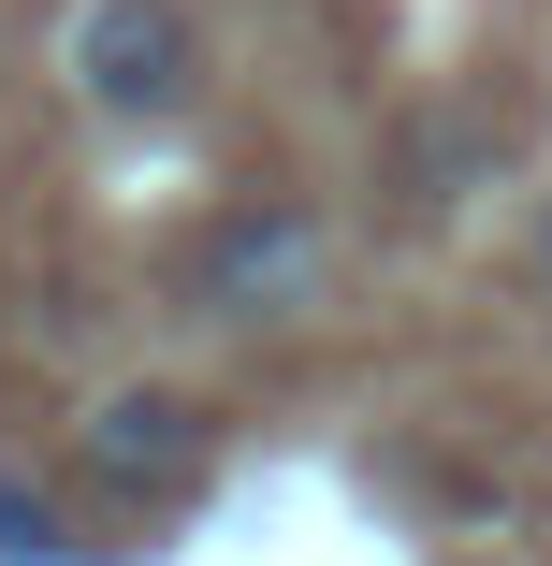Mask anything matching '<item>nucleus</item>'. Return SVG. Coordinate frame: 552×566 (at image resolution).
Segmentation results:
<instances>
[{"mask_svg": "<svg viewBox=\"0 0 552 566\" xmlns=\"http://www.w3.org/2000/svg\"><path fill=\"white\" fill-rule=\"evenodd\" d=\"M73 87H87V117H117V132H175L204 102V44H189L175 0H87L73 15Z\"/></svg>", "mask_w": 552, "mask_h": 566, "instance_id": "obj_1", "label": "nucleus"}, {"mask_svg": "<svg viewBox=\"0 0 552 566\" xmlns=\"http://www.w3.org/2000/svg\"><path fill=\"white\" fill-rule=\"evenodd\" d=\"M320 276H335V233H320V203H291V189L233 203L189 248V305L204 319H291V305H320Z\"/></svg>", "mask_w": 552, "mask_h": 566, "instance_id": "obj_2", "label": "nucleus"}, {"mask_svg": "<svg viewBox=\"0 0 552 566\" xmlns=\"http://www.w3.org/2000/svg\"><path fill=\"white\" fill-rule=\"evenodd\" d=\"M204 450H218V436H204L189 392H102V407H87V480H102V494H189Z\"/></svg>", "mask_w": 552, "mask_h": 566, "instance_id": "obj_3", "label": "nucleus"}, {"mask_svg": "<svg viewBox=\"0 0 552 566\" xmlns=\"http://www.w3.org/2000/svg\"><path fill=\"white\" fill-rule=\"evenodd\" d=\"M30 552H59V523H44V494L0 480V566H30Z\"/></svg>", "mask_w": 552, "mask_h": 566, "instance_id": "obj_4", "label": "nucleus"}, {"mask_svg": "<svg viewBox=\"0 0 552 566\" xmlns=\"http://www.w3.org/2000/svg\"><path fill=\"white\" fill-rule=\"evenodd\" d=\"M538 291H552V203H538Z\"/></svg>", "mask_w": 552, "mask_h": 566, "instance_id": "obj_5", "label": "nucleus"}]
</instances>
